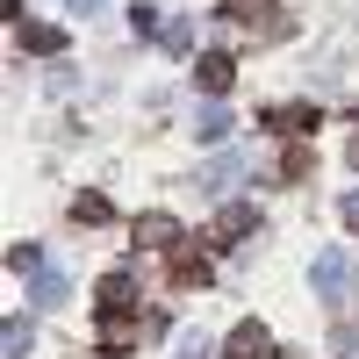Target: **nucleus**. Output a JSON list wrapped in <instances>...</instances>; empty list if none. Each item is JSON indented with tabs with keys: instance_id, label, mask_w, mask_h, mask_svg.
I'll return each mask as SVG.
<instances>
[{
	"instance_id": "obj_1",
	"label": "nucleus",
	"mask_w": 359,
	"mask_h": 359,
	"mask_svg": "<svg viewBox=\"0 0 359 359\" xmlns=\"http://www.w3.org/2000/svg\"><path fill=\"white\" fill-rule=\"evenodd\" d=\"M137 338H151V316H130V309H101V352H130Z\"/></svg>"
},
{
	"instance_id": "obj_2",
	"label": "nucleus",
	"mask_w": 359,
	"mask_h": 359,
	"mask_svg": "<svg viewBox=\"0 0 359 359\" xmlns=\"http://www.w3.org/2000/svg\"><path fill=\"white\" fill-rule=\"evenodd\" d=\"M323 115L316 101H287V108H259V130H316Z\"/></svg>"
},
{
	"instance_id": "obj_3",
	"label": "nucleus",
	"mask_w": 359,
	"mask_h": 359,
	"mask_svg": "<svg viewBox=\"0 0 359 359\" xmlns=\"http://www.w3.org/2000/svg\"><path fill=\"white\" fill-rule=\"evenodd\" d=\"M165 273H172V287H208V259H201V252H187V245H172Z\"/></svg>"
},
{
	"instance_id": "obj_4",
	"label": "nucleus",
	"mask_w": 359,
	"mask_h": 359,
	"mask_svg": "<svg viewBox=\"0 0 359 359\" xmlns=\"http://www.w3.org/2000/svg\"><path fill=\"white\" fill-rule=\"evenodd\" d=\"M230 359H273V338H266L259 323L245 316V323H237V331H230Z\"/></svg>"
},
{
	"instance_id": "obj_5",
	"label": "nucleus",
	"mask_w": 359,
	"mask_h": 359,
	"mask_svg": "<svg viewBox=\"0 0 359 359\" xmlns=\"http://www.w3.org/2000/svg\"><path fill=\"white\" fill-rule=\"evenodd\" d=\"M137 245L172 252V245H180V223H172V216H137Z\"/></svg>"
},
{
	"instance_id": "obj_6",
	"label": "nucleus",
	"mask_w": 359,
	"mask_h": 359,
	"mask_svg": "<svg viewBox=\"0 0 359 359\" xmlns=\"http://www.w3.org/2000/svg\"><path fill=\"white\" fill-rule=\"evenodd\" d=\"M194 79L208 86V94H223V86L237 79V65H230V57H223V50H208V57H201V65H194Z\"/></svg>"
},
{
	"instance_id": "obj_7",
	"label": "nucleus",
	"mask_w": 359,
	"mask_h": 359,
	"mask_svg": "<svg viewBox=\"0 0 359 359\" xmlns=\"http://www.w3.org/2000/svg\"><path fill=\"white\" fill-rule=\"evenodd\" d=\"M345 280H352V266H345V252H323V259H316V287H323V294H338Z\"/></svg>"
},
{
	"instance_id": "obj_8",
	"label": "nucleus",
	"mask_w": 359,
	"mask_h": 359,
	"mask_svg": "<svg viewBox=\"0 0 359 359\" xmlns=\"http://www.w3.org/2000/svg\"><path fill=\"white\" fill-rule=\"evenodd\" d=\"M252 223H259L252 208H245V201H230L223 216H216V237H223V245H230V237H252Z\"/></svg>"
},
{
	"instance_id": "obj_9",
	"label": "nucleus",
	"mask_w": 359,
	"mask_h": 359,
	"mask_svg": "<svg viewBox=\"0 0 359 359\" xmlns=\"http://www.w3.org/2000/svg\"><path fill=\"white\" fill-rule=\"evenodd\" d=\"M115 216V208H108V194H79L72 201V223H86V230H94V223H108Z\"/></svg>"
},
{
	"instance_id": "obj_10",
	"label": "nucleus",
	"mask_w": 359,
	"mask_h": 359,
	"mask_svg": "<svg viewBox=\"0 0 359 359\" xmlns=\"http://www.w3.org/2000/svg\"><path fill=\"white\" fill-rule=\"evenodd\" d=\"M316 172V151L309 144H287V158H280V180H309Z\"/></svg>"
},
{
	"instance_id": "obj_11",
	"label": "nucleus",
	"mask_w": 359,
	"mask_h": 359,
	"mask_svg": "<svg viewBox=\"0 0 359 359\" xmlns=\"http://www.w3.org/2000/svg\"><path fill=\"white\" fill-rule=\"evenodd\" d=\"M22 43L50 57V50H65V29H50V22H36V29H22Z\"/></svg>"
},
{
	"instance_id": "obj_12",
	"label": "nucleus",
	"mask_w": 359,
	"mask_h": 359,
	"mask_svg": "<svg viewBox=\"0 0 359 359\" xmlns=\"http://www.w3.org/2000/svg\"><path fill=\"white\" fill-rule=\"evenodd\" d=\"M194 130H201V144H223V137H230V115H223V108H201Z\"/></svg>"
},
{
	"instance_id": "obj_13",
	"label": "nucleus",
	"mask_w": 359,
	"mask_h": 359,
	"mask_svg": "<svg viewBox=\"0 0 359 359\" xmlns=\"http://www.w3.org/2000/svg\"><path fill=\"white\" fill-rule=\"evenodd\" d=\"M101 309H130V273H108L101 280Z\"/></svg>"
},
{
	"instance_id": "obj_14",
	"label": "nucleus",
	"mask_w": 359,
	"mask_h": 359,
	"mask_svg": "<svg viewBox=\"0 0 359 359\" xmlns=\"http://www.w3.org/2000/svg\"><path fill=\"white\" fill-rule=\"evenodd\" d=\"M8 266H15V273H43V252H36V245H15Z\"/></svg>"
},
{
	"instance_id": "obj_15",
	"label": "nucleus",
	"mask_w": 359,
	"mask_h": 359,
	"mask_svg": "<svg viewBox=\"0 0 359 359\" xmlns=\"http://www.w3.org/2000/svg\"><path fill=\"white\" fill-rule=\"evenodd\" d=\"M8 359H29V323L8 316Z\"/></svg>"
},
{
	"instance_id": "obj_16",
	"label": "nucleus",
	"mask_w": 359,
	"mask_h": 359,
	"mask_svg": "<svg viewBox=\"0 0 359 359\" xmlns=\"http://www.w3.org/2000/svg\"><path fill=\"white\" fill-rule=\"evenodd\" d=\"M130 29H137V36H158L165 22H158V8H144V0H137V15H130Z\"/></svg>"
},
{
	"instance_id": "obj_17",
	"label": "nucleus",
	"mask_w": 359,
	"mask_h": 359,
	"mask_svg": "<svg viewBox=\"0 0 359 359\" xmlns=\"http://www.w3.org/2000/svg\"><path fill=\"white\" fill-rule=\"evenodd\" d=\"M36 302H65V273H36Z\"/></svg>"
},
{
	"instance_id": "obj_18",
	"label": "nucleus",
	"mask_w": 359,
	"mask_h": 359,
	"mask_svg": "<svg viewBox=\"0 0 359 359\" xmlns=\"http://www.w3.org/2000/svg\"><path fill=\"white\" fill-rule=\"evenodd\" d=\"M158 43H165V50H187L194 36H187V22H165V29H158Z\"/></svg>"
},
{
	"instance_id": "obj_19",
	"label": "nucleus",
	"mask_w": 359,
	"mask_h": 359,
	"mask_svg": "<svg viewBox=\"0 0 359 359\" xmlns=\"http://www.w3.org/2000/svg\"><path fill=\"white\" fill-rule=\"evenodd\" d=\"M180 359H208V338L201 331H180Z\"/></svg>"
},
{
	"instance_id": "obj_20",
	"label": "nucleus",
	"mask_w": 359,
	"mask_h": 359,
	"mask_svg": "<svg viewBox=\"0 0 359 359\" xmlns=\"http://www.w3.org/2000/svg\"><path fill=\"white\" fill-rule=\"evenodd\" d=\"M345 223H352V230H359V194H345Z\"/></svg>"
}]
</instances>
